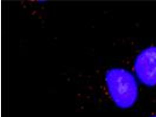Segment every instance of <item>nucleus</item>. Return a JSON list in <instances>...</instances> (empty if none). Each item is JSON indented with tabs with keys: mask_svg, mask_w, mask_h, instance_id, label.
Segmentation results:
<instances>
[{
	"mask_svg": "<svg viewBox=\"0 0 156 117\" xmlns=\"http://www.w3.org/2000/svg\"><path fill=\"white\" fill-rule=\"evenodd\" d=\"M106 81L110 96L118 106L126 108L135 104L138 90L131 73L119 68L111 69L107 72Z\"/></svg>",
	"mask_w": 156,
	"mask_h": 117,
	"instance_id": "nucleus-1",
	"label": "nucleus"
},
{
	"mask_svg": "<svg viewBox=\"0 0 156 117\" xmlns=\"http://www.w3.org/2000/svg\"><path fill=\"white\" fill-rule=\"evenodd\" d=\"M135 70L139 80L146 85H156V47L142 51L136 58Z\"/></svg>",
	"mask_w": 156,
	"mask_h": 117,
	"instance_id": "nucleus-2",
	"label": "nucleus"
},
{
	"mask_svg": "<svg viewBox=\"0 0 156 117\" xmlns=\"http://www.w3.org/2000/svg\"><path fill=\"white\" fill-rule=\"evenodd\" d=\"M152 117H156V115H155V116H153Z\"/></svg>",
	"mask_w": 156,
	"mask_h": 117,
	"instance_id": "nucleus-3",
	"label": "nucleus"
}]
</instances>
